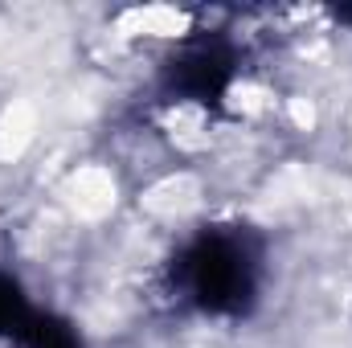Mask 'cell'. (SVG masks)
Listing matches in <instances>:
<instances>
[{
    "mask_svg": "<svg viewBox=\"0 0 352 348\" xmlns=\"http://www.w3.org/2000/svg\"><path fill=\"white\" fill-rule=\"evenodd\" d=\"M336 17H340V21H349V25H352V4H344V8H336Z\"/></svg>",
    "mask_w": 352,
    "mask_h": 348,
    "instance_id": "5b68a950",
    "label": "cell"
},
{
    "mask_svg": "<svg viewBox=\"0 0 352 348\" xmlns=\"http://www.w3.org/2000/svg\"><path fill=\"white\" fill-rule=\"evenodd\" d=\"M29 320H33V307H29L21 283L8 279V274H0V336L16 340V332H21Z\"/></svg>",
    "mask_w": 352,
    "mask_h": 348,
    "instance_id": "277c9868",
    "label": "cell"
},
{
    "mask_svg": "<svg viewBox=\"0 0 352 348\" xmlns=\"http://www.w3.org/2000/svg\"><path fill=\"white\" fill-rule=\"evenodd\" d=\"M263 279V242L246 226H209L173 259L176 299L205 316H246Z\"/></svg>",
    "mask_w": 352,
    "mask_h": 348,
    "instance_id": "6da1fadb",
    "label": "cell"
},
{
    "mask_svg": "<svg viewBox=\"0 0 352 348\" xmlns=\"http://www.w3.org/2000/svg\"><path fill=\"white\" fill-rule=\"evenodd\" d=\"M238 70V54L226 37H192L164 62L160 90L164 98L180 102H201V107H221L226 90L234 83Z\"/></svg>",
    "mask_w": 352,
    "mask_h": 348,
    "instance_id": "7a4b0ae2",
    "label": "cell"
},
{
    "mask_svg": "<svg viewBox=\"0 0 352 348\" xmlns=\"http://www.w3.org/2000/svg\"><path fill=\"white\" fill-rule=\"evenodd\" d=\"M16 348H82L78 340V332L66 324V320H58V316H37L33 312V320L16 332Z\"/></svg>",
    "mask_w": 352,
    "mask_h": 348,
    "instance_id": "3957f363",
    "label": "cell"
}]
</instances>
